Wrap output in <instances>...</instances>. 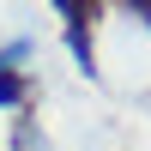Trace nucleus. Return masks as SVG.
I'll return each instance as SVG.
<instances>
[{"label": "nucleus", "mask_w": 151, "mask_h": 151, "mask_svg": "<svg viewBox=\"0 0 151 151\" xmlns=\"http://www.w3.org/2000/svg\"><path fill=\"white\" fill-rule=\"evenodd\" d=\"M18 91H24V85H18V73H12V67H0V103H12Z\"/></svg>", "instance_id": "obj_1"}]
</instances>
